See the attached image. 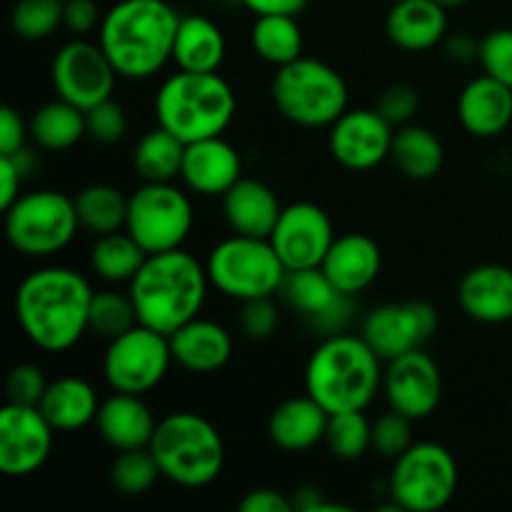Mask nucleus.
<instances>
[{"label": "nucleus", "mask_w": 512, "mask_h": 512, "mask_svg": "<svg viewBox=\"0 0 512 512\" xmlns=\"http://www.w3.org/2000/svg\"><path fill=\"white\" fill-rule=\"evenodd\" d=\"M95 290L73 268L45 265L20 280L15 290V320L25 338L45 353H68L88 335Z\"/></svg>", "instance_id": "f257e3e1"}, {"label": "nucleus", "mask_w": 512, "mask_h": 512, "mask_svg": "<svg viewBox=\"0 0 512 512\" xmlns=\"http://www.w3.org/2000/svg\"><path fill=\"white\" fill-rule=\"evenodd\" d=\"M180 13L168 0H118L105 10L98 43L120 78H155L173 63Z\"/></svg>", "instance_id": "f03ea898"}, {"label": "nucleus", "mask_w": 512, "mask_h": 512, "mask_svg": "<svg viewBox=\"0 0 512 512\" xmlns=\"http://www.w3.org/2000/svg\"><path fill=\"white\" fill-rule=\"evenodd\" d=\"M205 263L185 248L153 253L128 283L140 325L173 335L205 308L210 293Z\"/></svg>", "instance_id": "7ed1b4c3"}, {"label": "nucleus", "mask_w": 512, "mask_h": 512, "mask_svg": "<svg viewBox=\"0 0 512 512\" xmlns=\"http://www.w3.org/2000/svg\"><path fill=\"white\" fill-rule=\"evenodd\" d=\"M383 360L363 335H325L305 365V393L330 415L368 410L383 388Z\"/></svg>", "instance_id": "20e7f679"}, {"label": "nucleus", "mask_w": 512, "mask_h": 512, "mask_svg": "<svg viewBox=\"0 0 512 512\" xmlns=\"http://www.w3.org/2000/svg\"><path fill=\"white\" fill-rule=\"evenodd\" d=\"M238 110V98L220 73H190L178 70L160 83L155 93V118L158 125L183 140L223 135Z\"/></svg>", "instance_id": "39448f33"}, {"label": "nucleus", "mask_w": 512, "mask_h": 512, "mask_svg": "<svg viewBox=\"0 0 512 512\" xmlns=\"http://www.w3.org/2000/svg\"><path fill=\"white\" fill-rule=\"evenodd\" d=\"M148 448L163 478L180 488H208L223 475V435L193 410H175L160 418Z\"/></svg>", "instance_id": "423d86ee"}, {"label": "nucleus", "mask_w": 512, "mask_h": 512, "mask_svg": "<svg viewBox=\"0 0 512 512\" xmlns=\"http://www.w3.org/2000/svg\"><path fill=\"white\" fill-rule=\"evenodd\" d=\"M275 108L300 128H330L348 110V83L333 65L318 58L293 60L270 83Z\"/></svg>", "instance_id": "0eeeda50"}, {"label": "nucleus", "mask_w": 512, "mask_h": 512, "mask_svg": "<svg viewBox=\"0 0 512 512\" xmlns=\"http://www.w3.org/2000/svg\"><path fill=\"white\" fill-rule=\"evenodd\" d=\"M213 290L230 300L275 298L283 290L288 268L268 238L233 233L220 240L205 258Z\"/></svg>", "instance_id": "6e6552de"}, {"label": "nucleus", "mask_w": 512, "mask_h": 512, "mask_svg": "<svg viewBox=\"0 0 512 512\" xmlns=\"http://www.w3.org/2000/svg\"><path fill=\"white\" fill-rule=\"evenodd\" d=\"M3 213L5 238L25 258H53L63 253L80 230L75 200L60 190L23 193Z\"/></svg>", "instance_id": "1a4fd4ad"}, {"label": "nucleus", "mask_w": 512, "mask_h": 512, "mask_svg": "<svg viewBox=\"0 0 512 512\" xmlns=\"http://www.w3.org/2000/svg\"><path fill=\"white\" fill-rule=\"evenodd\" d=\"M458 485L455 455L445 445L420 440L393 460L388 488L398 510L435 512L455 498Z\"/></svg>", "instance_id": "9d476101"}, {"label": "nucleus", "mask_w": 512, "mask_h": 512, "mask_svg": "<svg viewBox=\"0 0 512 512\" xmlns=\"http://www.w3.org/2000/svg\"><path fill=\"white\" fill-rule=\"evenodd\" d=\"M193 225L190 195L175 183H143L128 195L125 230L148 255L183 248Z\"/></svg>", "instance_id": "9b49d317"}, {"label": "nucleus", "mask_w": 512, "mask_h": 512, "mask_svg": "<svg viewBox=\"0 0 512 512\" xmlns=\"http://www.w3.org/2000/svg\"><path fill=\"white\" fill-rule=\"evenodd\" d=\"M173 363L168 335L138 323L108 343L103 353V378L115 393L148 395L163 383Z\"/></svg>", "instance_id": "f8f14e48"}, {"label": "nucleus", "mask_w": 512, "mask_h": 512, "mask_svg": "<svg viewBox=\"0 0 512 512\" xmlns=\"http://www.w3.org/2000/svg\"><path fill=\"white\" fill-rule=\"evenodd\" d=\"M118 78V70L100 43L80 35L60 45L50 60V85L55 98L68 100L80 110H90L93 105L113 98Z\"/></svg>", "instance_id": "ddd939ff"}, {"label": "nucleus", "mask_w": 512, "mask_h": 512, "mask_svg": "<svg viewBox=\"0 0 512 512\" xmlns=\"http://www.w3.org/2000/svg\"><path fill=\"white\" fill-rule=\"evenodd\" d=\"M55 428L38 405L5 403L0 410V473L30 478L53 453Z\"/></svg>", "instance_id": "4468645a"}, {"label": "nucleus", "mask_w": 512, "mask_h": 512, "mask_svg": "<svg viewBox=\"0 0 512 512\" xmlns=\"http://www.w3.org/2000/svg\"><path fill=\"white\" fill-rule=\"evenodd\" d=\"M438 323V310L433 305L425 300H405L370 310L360 335L378 353V358L388 363L398 355L423 348L435 335Z\"/></svg>", "instance_id": "2eb2a0df"}, {"label": "nucleus", "mask_w": 512, "mask_h": 512, "mask_svg": "<svg viewBox=\"0 0 512 512\" xmlns=\"http://www.w3.org/2000/svg\"><path fill=\"white\" fill-rule=\"evenodd\" d=\"M268 240L288 273L320 268L335 240V228L330 215L320 205L303 200V203L285 205Z\"/></svg>", "instance_id": "dca6fc26"}, {"label": "nucleus", "mask_w": 512, "mask_h": 512, "mask_svg": "<svg viewBox=\"0 0 512 512\" xmlns=\"http://www.w3.org/2000/svg\"><path fill=\"white\" fill-rule=\"evenodd\" d=\"M383 393L393 410L410 420H425L443 400V373L423 348L410 350L385 363Z\"/></svg>", "instance_id": "f3484780"}, {"label": "nucleus", "mask_w": 512, "mask_h": 512, "mask_svg": "<svg viewBox=\"0 0 512 512\" xmlns=\"http://www.w3.org/2000/svg\"><path fill=\"white\" fill-rule=\"evenodd\" d=\"M395 128L378 108H348L328 133V148L335 163L363 173L390 158Z\"/></svg>", "instance_id": "a211bd4d"}, {"label": "nucleus", "mask_w": 512, "mask_h": 512, "mask_svg": "<svg viewBox=\"0 0 512 512\" xmlns=\"http://www.w3.org/2000/svg\"><path fill=\"white\" fill-rule=\"evenodd\" d=\"M280 295L285 303L303 315L310 325L323 330L325 335L343 333L348 320L353 318V295H345L330 283L323 268L290 270Z\"/></svg>", "instance_id": "6ab92c4d"}, {"label": "nucleus", "mask_w": 512, "mask_h": 512, "mask_svg": "<svg viewBox=\"0 0 512 512\" xmlns=\"http://www.w3.org/2000/svg\"><path fill=\"white\" fill-rule=\"evenodd\" d=\"M243 178V155L223 135L185 145L180 180L203 198H223Z\"/></svg>", "instance_id": "aec40b11"}, {"label": "nucleus", "mask_w": 512, "mask_h": 512, "mask_svg": "<svg viewBox=\"0 0 512 512\" xmlns=\"http://www.w3.org/2000/svg\"><path fill=\"white\" fill-rule=\"evenodd\" d=\"M458 303L475 323H508L512 320V268L500 263L470 268L458 283Z\"/></svg>", "instance_id": "412c9836"}, {"label": "nucleus", "mask_w": 512, "mask_h": 512, "mask_svg": "<svg viewBox=\"0 0 512 512\" xmlns=\"http://www.w3.org/2000/svg\"><path fill=\"white\" fill-rule=\"evenodd\" d=\"M320 268L340 293L355 298L378 280L383 270V253H380V245L365 233L335 235Z\"/></svg>", "instance_id": "4be33fe9"}, {"label": "nucleus", "mask_w": 512, "mask_h": 512, "mask_svg": "<svg viewBox=\"0 0 512 512\" xmlns=\"http://www.w3.org/2000/svg\"><path fill=\"white\" fill-rule=\"evenodd\" d=\"M170 338L175 365L193 375H210L223 370L233 358V335L225 325L215 320L193 318L183 328L175 330Z\"/></svg>", "instance_id": "5701e85b"}, {"label": "nucleus", "mask_w": 512, "mask_h": 512, "mask_svg": "<svg viewBox=\"0 0 512 512\" xmlns=\"http://www.w3.org/2000/svg\"><path fill=\"white\" fill-rule=\"evenodd\" d=\"M458 120L473 138L488 140L512 123V88L488 73L470 80L458 98Z\"/></svg>", "instance_id": "b1692460"}, {"label": "nucleus", "mask_w": 512, "mask_h": 512, "mask_svg": "<svg viewBox=\"0 0 512 512\" xmlns=\"http://www.w3.org/2000/svg\"><path fill=\"white\" fill-rule=\"evenodd\" d=\"M93 425L100 438L120 453V450L148 448L158 420L143 395L115 393L113 390V395L100 400Z\"/></svg>", "instance_id": "393cba45"}, {"label": "nucleus", "mask_w": 512, "mask_h": 512, "mask_svg": "<svg viewBox=\"0 0 512 512\" xmlns=\"http://www.w3.org/2000/svg\"><path fill=\"white\" fill-rule=\"evenodd\" d=\"M330 413L315 398L295 395L275 405L268 418V438L283 453H305L325 443Z\"/></svg>", "instance_id": "a878e982"}, {"label": "nucleus", "mask_w": 512, "mask_h": 512, "mask_svg": "<svg viewBox=\"0 0 512 512\" xmlns=\"http://www.w3.org/2000/svg\"><path fill=\"white\" fill-rule=\"evenodd\" d=\"M390 43L408 53H425L448 38V8L435 0H395L385 18Z\"/></svg>", "instance_id": "bb28decb"}, {"label": "nucleus", "mask_w": 512, "mask_h": 512, "mask_svg": "<svg viewBox=\"0 0 512 512\" xmlns=\"http://www.w3.org/2000/svg\"><path fill=\"white\" fill-rule=\"evenodd\" d=\"M220 200H223L225 223L238 235L270 238L283 213L275 190L263 180L245 178V175Z\"/></svg>", "instance_id": "cd10ccee"}, {"label": "nucleus", "mask_w": 512, "mask_h": 512, "mask_svg": "<svg viewBox=\"0 0 512 512\" xmlns=\"http://www.w3.org/2000/svg\"><path fill=\"white\" fill-rule=\"evenodd\" d=\"M55 433H75L80 428H88L95 423L100 398L98 390L78 375H63L58 380H50L43 400L38 405Z\"/></svg>", "instance_id": "c85d7f7f"}, {"label": "nucleus", "mask_w": 512, "mask_h": 512, "mask_svg": "<svg viewBox=\"0 0 512 512\" xmlns=\"http://www.w3.org/2000/svg\"><path fill=\"white\" fill-rule=\"evenodd\" d=\"M228 55V43L218 23L205 15H185L180 18L175 35L173 63L178 70L190 73H218Z\"/></svg>", "instance_id": "c756f323"}, {"label": "nucleus", "mask_w": 512, "mask_h": 512, "mask_svg": "<svg viewBox=\"0 0 512 512\" xmlns=\"http://www.w3.org/2000/svg\"><path fill=\"white\" fill-rule=\"evenodd\" d=\"M83 138H88L85 110L68 103V100L55 98L50 103L40 105L30 115V140L38 148L60 153V150L75 148Z\"/></svg>", "instance_id": "7c9ffc66"}, {"label": "nucleus", "mask_w": 512, "mask_h": 512, "mask_svg": "<svg viewBox=\"0 0 512 512\" xmlns=\"http://www.w3.org/2000/svg\"><path fill=\"white\" fill-rule=\"evenodd\" d=\"M390 160L410 180H430L440 173L445 163V145L425 125H403L395 130Z\"/></svg>", "instance_id": "2f4dec72"}, {"label": "nucleus", "mask_w": 512, "mask_h": 512, "mask_svg": "<svg viewBox=\"0 0 512 512\" xmlns=\"http://www.w3.org/2000/svg\"><path fill=\"white\" fill-rule=\"evenodd\" d=\"M185 143L163 125L148 130L133 148V168L143 183H173L180 178Z\"/></svg>", "instance_id": "473e14b6"}, {"label": "nucleus", "mask_w": 512, "mask_h": 512, "mask_svg": "<svg viewBox=\"0 0 512 512\" xmlns=\"http://www.w3.org/2000/svg\"><path fill=\"white\" fill-rule=\"evenodd\" d=\"M145 258L148 253L140 248L138 240L128 230H118L95 238L90 248V270L110 285H128L143 268Z\"/></svg>", "instance_id": "72a5a7b5"}, {"label": "nucleus", "mask_w": 512, "mask_h": 512, "mask_svg": "<svg viewBox=\"0 0 512 512\" xmlns=\"http://www.w3.org/2000/svg\"><path fill=\"white\" fill-rule=\"evenodd\" d=\"M250 45L260 60L283 68L303 58L305 38L295 15H258L250 28Z\"/></svg>", "instance_id": "f704fd0d"}, {"label": "nucleus", "mask_w": 512, "mask_h": 512, "mask_svg": "<svg viewBox=\"0 0 512 512\" xmlns=\"http://www.w3.org/2000/svg\"><path fill=\"white\" fill-rule=\"evenodd\" d=\"M80 228L90 235H108L125 230L128 220V195L108 183L85 185L73 195Z\"/></svg>", "instance_id": "c9c22d12"}, {"label": "nucleus", "mask_w": 512, "mask_h": 512, "mask_svg": "<svg viewBox=\"0 0 512 512\" xmlns=\"http://www.w3.org/2000/svg\"><path fill=\"white\" fill-rule=\"evenodd\" d=\"M325 445L338 460L353 463L373 450V423L365 410H348V413H333L328 420Z\"/></svg>", "instance_id": "e433bc0d"}, {"label": "nucleus", "mask_w": 512, "mask_h": 512, "mask_svg": "<svg viewBox=\"0 0 512 512\" xmlns=\"http://www.w3.org/2000/svg\"><path fill=\"white\" fill-rule=\"evenodd\" d=\"M138 323V310H135L130 293L103 290V293L93 295L88 315V333H93L95 338L110 343V340L128 333V330L135 328Z\"/></svg>", "instance_id": "4c0bfd02"}, {"label": "nucleus", "mask_w": 512, "mask_h": 512, "mask_svg": "<svg viewBox=\"0 0 512 512\" xmlns=\"http://www.w3.org/2000/svg\"><path fill=\"white\" fill-rule=\"evenodd\" d=\"M108 478L115 493L125 495V498H138V495L150 493L158 478H163V473H160L150 448H135L120 450L115 455Z\"/></svg>", "instance_id": "58836bf2"}, {"label": "nucleus", "mask_w": 512, "mask_h": 512, "mask_svg": "<svg viewBox=\"0 0 512 512\" xmlns=\"http://www.w3.org/2000/svg\"><path fill=\"white\" fill-rule=\"evenodd\" d=\"M65 0H18L10 10V28L23 40H45L63 25Z\"/></svg>", "instance_id": "ea45409f"}, {"label": "nucleus", "mask_w": 512, "mask_h": 512, "mask_svg": "<svg viewBox=\"0 0 512 512\" xmlns=\"http://www.w3.org/2000/svg\"><path fill=\"white\" fill-rule=\"evenodd\" d=\"M413 423L408 415L398 413V410L390 408L388 413H383L380 418L373 420V450L385 460H395L398 455H403L413 440Z\"/></svg>", "instance_id": "a19ab883"}, {"label": "nucleus", "mask_w": 512, "mask_h": 512, "mask_svg": "<svg viewBox=\"0 0 512 512\" xmlns=\"http://www.w3.org/2000/svg\"><path fill=\"white\" fill-rule=\"evenodd\" d=\"M85 125H88V138L100 145H113L125 138L128 133V113L113 98L93 105L85 110Z\"/></svg>", "instance_id": "79ce46f5"}, {"label": "nucleus", "mask_w": 512, "mask_h": 512, "mask_svg": "<svg viewBox=\"0 0 512 512\" xmlns=\"http://www.w3.org/2000/svg\"><path fill=\"white\" fill-rule=\"evenodd\" d=\"M480 65L490 78L512 88V28H495L480 40Z\"/></svg>", "instance_id": "37998d69"}, {"label": "nucleus", "mask_w": 512, "mask_h": 512, "mask_svg": "<svg viewBox=\"0 0 512 512\" xmlns=\"http://www.w3.org/2000/svg\"><path fill=\"white\" fill-rule=\"evenodd\" d=\"M50 380L45 378V370L35 363L15 365L5 380V403L18 405H40Z\"/></svg>", "instance_id": "c03bdc74"}, {"label": "nucleus", "mask_w": 512, "mask_h": 512, "mask_svg": "<svg viewBox=\"0 0 512 512\" xmlns=\"http://www.w3.org/2000/svg\"><path fill=\"white\" fill-rule=\"evenodd\" d=\"M238 325L240 333L248 340L273 338L280 325V310L275 305V298H255L240 303Z\"/></svg>", "instance_id": "a18cd8bd"}, {"label": "nucleus", "mask_w": 512, "mask_h": 512, "mask_svg": "<svg viewBox=\"0 0 512 512\" xmlns=\"http://www.w3.org/2000/svg\"><path fill=\"white\" fill-rule=\"evenodd\" d=\"M375 108L380 110V115H383L393 128H403V125H408L410 120L418 115L420 95L418 90L408 83L388 85V88L380 93L378 105H375Z\"/></svg>", "instance_id": "49530a36"}, {"label": "nucleus", "mask_w": 512, "mask_h": 512, "mask_svg": "<svg viewBox=\"0 0 512 512\" xmlns=\"http://www.w3.org/2000/svg\"><path fill=\"white\" fill-rule=\"evenodd\" d=\"M30 138V123H25L23 115L13 105L0 108V155H13L25 148Z\"/></svg>", "instance_id": "de8ad7c7"}, {"label": "nucleus", "mask_w": 512, "mask_h": 512, "mask_svg": "<svg viewBox=\"0 0 512 512\" xmlns=\"http://www.w3.org/2000/svg\"><path fill=\"white\" fill-rule=\"evenodd\" d=\"M100 20H103V15H100L95 0H65L63 25L73 35L85 38V35L100 28Z\"/></svg>", "instance_id": "09e8293b"}, {"label": "nucleus", "mask_w": 512, "mask_h": 512, "mask_svg": "<svg viewBox=\"0 0 512 512\" xmlns=\"http://www.w3.org/2000/svg\"><path fill=\"white\" fill-rule=\"evenodd\" d=\"M243 512H293L295 503L275 488H255L238 503Z\"/></svg>", "instance_id": "8fccbe9b"}, {"label": "nucleus", "mask_w": 512, "mask_h": 512, "mask_svg": "<svg viewBox=\"0 0 512 512\" xmlns=\"http://www.w3.org/2000/svg\"><path fill=\"white\" fill-rule=\"evenodd\" d=\"M28 175L23 173L13 155H0V208L8 210L23 195V183Z\"/></svg>", "instance_id": "3c124183"}, {"label": "nucleus", "mask_w": 512, "mask_h": 512, "mask_svg": "<svg viewBox=\"0 0 512 512\" xmlns=\"http://www.w3.org/2000/svg\"><path fill=\"white\" fill-rule=\"evenodd\" d=\"M240 3L255 18L258 15H295L298 18L305 10V5H308V0H240Z\"/></svg>", "instance_id": "603ef678"}, {"label": "nucleus", "mask_w": 512, "mask_h": 512, "mask_svg": "<svg viewBox=\"0 0 512 512\" xmlns=\"http://www.w3.org/2000/svg\"><path fill=\"white\" fill-rule=\"evenodd\" d=\"M295 510L303 512H325V510H348L345 505H335L328 503L323 495V490L315 488V485H300L293 495Z\"/></svg>", "instance_id": "864d4df0"}, {"label": "nucleus", "mask_w": 512, "mask_h": 512, "mask_svg": "<svg viewBox=\"0 0 512 512\" xmlns=\"http://www.w3.org/2000/svg\"><path fill=\"white\" fill-rule=\"evenodd\" d=\"M445 45V55L450 60H458V63H468V60H475L480 55V40H475L473 35L468 33H458V35H448L443 40Z\"/></svg>", "instance_id": "5fc2aeb1"}, {"label": "nucleus", "mask_w": 512, "mask_h": 512, "mask_svg": "<svg viewBox=\"0 0 512 512\" xmlns=\"http://www.w3.org/2000/svg\"><path fill=\"white\" fill-rule=\"evenodd\" d=\"M435 3H440L443 5V8H460V5H465L468 3V0H435Z\"/></svg>", "instance_id": "6e6d98bb"}]
</instances>
